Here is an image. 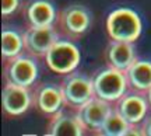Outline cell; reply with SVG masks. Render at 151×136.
Here are the masks:
<instances>
[{"instance_id": "18", "label": "cell", "mask_w": 151, "mask_h": 136, "mask_svg": "<svg viewBox=\"0 0 151 136\" xmlns=\"http://www.w3.org/2000/svg\"><path fill=\"white\" fill-rule=\"evenodd\" d=\"M21 6V0H1V14L3 17H10Z\"/></svg>"}, {"instance_id": "14", "label": "cell", "mask_w": 151, "mask_h": 136, "mask_svg": "<svg viewBox=\"0 0 151 136\" xmlns=\"http://www.w3.org/2000/svg\"><path fill=\"white\" fill-rule=\"evenodd\" d=\"M84 126L81 125L76 114L65 112L63 109L52 116L48 125L46 135L50 136H81L84 135Z\"/></svg>"}, {"instance_id": "10", "label": "cell", "mask_w": 151, "mask_h": 136, "mask_svg": "<svg viewBox=\"0 0 151 136\" xmlns=\"http://www.w3.org/2000/svg\"><path fill=\"white\" fill-rule=\"evenodd\" d=\"M32 101L38 111L50 116L62 111L66 105L60 84H53V83L39 84L32 91Z\"/></svg>"}, {"instance_id": "6", "label": "cell", "mask_w": 151, "mask_h": 136, "mask_svg": "<svg viewBox=\"0 0 151 136\" xmlns=\"http://www.w3.org/2000/svg\"><path fill=\"white\" fill-rule=\"evenodd\" d=\"M35 56L20 55L14 59L4 60V79L6 83H13L21 87H32L38 79V65Z\"/></svg>"}, {"instance_id": "4", "label": "cell", "mask_w": 151, "mask_h": 136, "mask_svg": "<svg viewBox=\"0 0 151 136\" xmlns=\"http://www.w3.org/2000/svg\"><path fill=\"white\" fill-rule=\"evenodd\" d=\"M92 16L90 10L81 4H70L65 7L58 16V27L60 34L69 39H78L91 28Z\"/></svg>"}, {"instance_id": "2", "label": "cell", "mask_w": 151, "mask_h": 136, "mask_svg": "<svg viewBox=\"0 0 151 136\" xmlns=\"http://www.w3.org/2000/svg\"><path fill=\"white\" fill-rule=\"evenodd\" d=\"M45 63L56 75H69L77 69L81 60L78 46L69 38H59L45 55Z\"/></svg>"}, {"instance_id": "8", "label": "cell", "mask_w": 151, "mask_h": 136, "mask_svg": "<svg viewBox=\"0 0 151 136\" xmlns=\"http://www.w3.org/2000/svg\"><path fill=\"white\" fill-rule=\"evenodd\" d=\"M148 98L146 93L132 90L115 103V109L130 125H140L148 114Z\"/></svg>"}, {"instance_id": "12", "label": "cell", "mask_w": 151, "mask_h": 136, "mask_svg": "<svg viewBox=\"0 0 151 136\" xmlns=\"http://www.w3.org/2000/svg\"><path fill=\"white\" fill-rule=\"evenodd\" d=\"M24 17L29 27H49L58 22V13L50 0H29L24 6Z\"/></svg>"}, {"instance_id": "19", "label": "cell", "mask_w": 151, "mask_h": 136, "mask_svg": "<svg viewBox=\"0 0 151 136\" xmlns=\"http://www.w3.org/2000/svg\"><path fill=\"white\" fill-rule=\"evenodd\" d=\"M140 128H141V133L143 136H151V114L144 118V121L140 124Z\"/></svg>"}, {"instance_id": "3", "label": "cell", "mask_w": 151, "mask_h": 136, "mask_svg": "<svg viewBox=\"0 0 151 136\" xmlns=\"http://www.w3.org/2000/svg\"><path fill=\"white\" fill-rule=\"evenodd\" d=\"M91 79L92 87H94V95L112 104L116 103L120 97H123L129 88L126 73L115 69L112 66L101 69Z\"/></svg>"}, {"instance_id": "7", "label": "cell", "mask_w": 151, "mask_h": 136, "mask_svg": "<svg viewBox=\"0 0 151 136\" xmlns=\"http://www.w3.org/2000/svg\"><path fill=\"white\" fill-rule=\"evenodd\" d=\"M112 109V103L94 95L84 105H81L78 109H76V115L86 131L94 132L98 135L101 126L104 125V122L108 118V115L111 114Z\"/></svg>"}, {"instance_id": "15", "label": "cell", "mask_w": 151, "mask_h": 136, "mask_svg": "<svg viewBox=\"0 0 151 136\" xmlns=\"http://www.w3.org/2000/svg\"><path fill=\"white\" fill-rule=\"evenodd\" d=\"M132 90L147 93L151 88V62L136 59L134 63L124 72Z\"/></svg>"}, {"instance_id": "20", "label": "cell", "mask_w": 151, "mask_h": 136, "mask_svg": "<svg viewBox=\"0 0 151 136\" xmlns=\"http://www.w3.org/2000/svg\"><path fill=\"white\" fill-rule=\"evenodd\" d=\"M146 94H147V98H148V103H150V107H151V88L146 93Z\"/></svg>"}, {"instance_id": "9", "label": "cell", "mask_w": 151, "mask_h": 136, "mask_svg": "<svg viewBox=\"0 0 151 136\" xmlns=\"http://www.w3.org/2000/svg\"><path fill=\"white\" fill-rule=\"evenodd\" d=\"M22 35H24L25 51L35 58H45L46 52L60 38L59 31H56L55 25L28 27V30Z\"/></svg>"}, {"instance_id": "13", "label": "cell", "mask_w": 151, "mask_h": 136, "mask_svg": "<svg viewBox=\"0 0 151 136\" xmlns=\"http://www.w3.org/2000/svg\"><path fill=\"white\" fill-rule=\"evenodd\" d=\"M105 59H106L108 66H112L118 70L126 72L137 59L133 42L111 39V42L105 49Z\"/></svg>"}, {"instance_id": "5", "label": "cell", "mask_w": 151, "mask_h": 136, "mask_svg": "<svg viewBox=\"0 0 151 136\" xmlns=\"http://www.w3.org/2000/svg\"><path fill=\"white\" fill-rule=\"evenodd\" d=\"M60 87L65 95L66 105L73 109H78L81 105H84L88 100L94 97L92 79L76 70L65 75Z\"/></svg>"}, {"instance_id": "1", "label": "cell", "mask_w": 151, "mask_h": 136, "mask_svg": "<svg viewBox=\"0 0 151 136\" xmlns=\"http://www.w3.org/2000/svg\"><path fill=\"white\" fill-rule=\"evenodd\" d=\"M141 18L132 9L119 7L112 10L106 17V33L111 39L134 42L141 35Z\"/></svg>"}, {"instance_id": "16", "label": "cell", "mask_w": 151, "mask_h": 136, "mask_svg": "<svg viewBox=\"0 0 151 136\" xmlns=\"http://www.w3.org/2000/svg\"><path fill=\"white\" fill-rule=\"evenodd\" d=\"M25 49L24 45V35L13 28H3L1 30V56L4 60L14 59L22 54Z\"/></svg>"}, {"instance_id": "11", "label": "cell", "mask_w": 151, "mask_h": 136, "mask_svg": "<svg viewBox=\"0 0 151 136\" xmlns=\"http://www.w3.org/2000/svg\"><path fill=\"white\" fill-rule=\"evenodd\" d=\"M31 104H34V101L29 87H21L13 83H6L1 91V107L6 115L20 116L29 109Z\"/></svg>"}, {"instance_id": "17", "label": "cell", "mask_w": 151, "mask_h": 136, "mask_svg": "<svg viewBox=\"0 0 151 136\" xmlns=\"http://www.w3.org/2000/svg\"><path fill=\"white\" fill-rule=\"evenodd\" d=\"M129 129H130V124L124 119L123 116L115 109V107H113V109L111 111V114L108 115V118L104 122V125L101 126L98 135H101V136H127Z\"/></svg>"}]
</instances>
